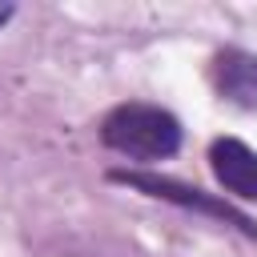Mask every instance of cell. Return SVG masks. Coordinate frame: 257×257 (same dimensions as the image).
Masks as SVG:
<instances>
[{"mask_svg": "<svg viewBox=\"0 0 257 257\" xmlns=\"http://www.w3.org/2000/svg\"><path fill=\"white\" fill-rule=\"evenodd\" d=\"M181 120L169 108L145 100H124L100 120V141L128 161H165L181 149Z\"/></svg>", "mask_w": 257, "mask_h": 257, "instance_id": "obj_1", "label": "cell"}, {"mask_svg": "<svg viewBox=\"0 0 257 257\" xmlns=\"http://www.w3.org/2000/svg\"><path fill=\"white\" fill-rule=\"evenodd\" d=\"M108 177H112L116 185H128V189L145 193V197H157V201H169V205H181V209H197V213H205V217L229 221V225L241 229L245 237H257V225H253L241 209H233L229 201H217L213 193H205V189H197V185H185V181H173V177H157V173H141V169H112Z\"/></svg>", "mask_w": 257, "mask_h": 257, "instance_id": "obj_2", "label": "cell"}, {"mask_svg": "<svg viewBox=\"0 0 257 257\" xmlns=\"http://www.w3.org/2000/svg\"><path fill=\"white\" fill-rule=\"evenodd\" d=\"M209 169L213 177L245 201H257V153L237 137H217L209 145Z\"/></svg>", "mask_w": 257, "mask_h": 257, "instance_id": "obj_3", "label": "cell"}, {"mask_svg": "<svg viewBox=\"0 0 257 257\" xmlns=\"http://www.w3.org/2000/svg\"><path fill=\"white\" fill-rule=\"evenodd\" d=\"M213 88L221 100L237 104V108H257V52L245 48H221L213 56Z\"/></svg>", "mask_w": 257, "mask_h": 257, "instance_id": "obj_4", "label": "cell"}, {"mask_svg": "<svg viewBox=\"0 0 257 257\" xmlns=\"http://www.w3.org/2000/svg\"><path fill=\"white\" fill-rule=\"evenodd\" d=\"M8 16H12V4H0V24H4Z\"/></svg>", "mask_w": 257, "mask_h": 257, "instance_id": "obj_5", "label": "cell"}]
</instances>
